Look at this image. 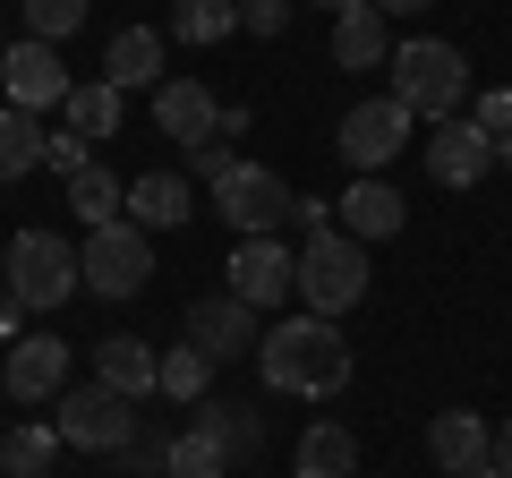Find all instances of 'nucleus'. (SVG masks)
<instances>
[{"label":"nucleus","instance_id":"1","mask_svg":"<svg viewBox=\"0 0 512 478\" xmlns=\"http://www.w3.org/2000/svg\"><path fill=\"white\" fill-rule=\"evenodd\" d=\"M256 368H265L274 393L333 402V393L350 385V342H342L333 316H282V325H265V342H256Z\"/></svg>","mask_w":512,"mask_h":478},{"label":"nucleus","instance_id":"2","mask_svg":"<svg viewBox=\"0 0 512 478\" xmlns=\"http://www.w3.org/2000/svg\"><path fill=\"white\" fill-rule=\"evenodd\" d=\"M393 103L410 111V120H427V129H436V120H453L461 103H470V60L453 52V43H402V52H393Z\"/></svg>","mask_w":512,"mask_h":478},{"label":"nucleus","instance_id":"3","mask_svg":"<svg viewBox=\"0 0 512 478\" xmlns=\"http://www.w3.org/2000/svg\"><path fill=\"white\" fill-rule=\"evenodd\" d=\"M299 299H308V316H350L367 299V248L342 222L299 239Z\"/></svg>","mask_w":512,"mask_h":478},{"label":"nucleus","instance_id":"4","mask_svg":"<svg viewBox=\"0 0 512 478\" xmlns=\"http://www.w3.org/2000/svg\"><path fill=\"white\" fill-rule=\"evenodd\" d=\"M0 274H9V299H18V308H60V299H77V248L60 231H18L9 239V248H0Z\"/></svg>","mask_w":512,"mask_h":478},{"label":"nucleus","instance_id":"5","mask_svg":"<svg viewBox=\"0 0 512 478\" xmlns=\"http://www.w3.org/2000/svg\"><path fill=\"white\" fill-rule=\"evenodd\" d=\"M77 274H86L94 299H137L154 274V231H137V222H103V231H86V248H77Z\"/></svg>","mask_w":512,"mask_h":478},{"label":"nucleus","instance_id":"6","mask_svg":"<svg viewBox=\"0 0 512 478\" xmlns=\"http://www.w3.org/2000/svg\"><path fill=\"white\" fill-rule=\"evenodd\" d=\"M214 205H222V222H231L239 239H274L282 222H291L299 197H291V180H274L265 163H231L214 180Z\"/></svg>","mask_w":512,"mask_h":478},{"label":"nucleus","instance_id":"7","mask_svg":"<svg viewBox=\"0 0 512 478\" xmlns=\"http://www.w3.org/2000/svg\"><path fill=\"white\" fill-rule=\"evenodd\" d=\"M60 444H77V453H128L137 444V402L128 393H111V385H77V393H60Z\"/></svg>","mask_w":512,"mask_h":478},{"label":"nucleus","instance_id":"8","mask_svg":"<svg viewBox=\"0 0 512 478\" xmlns=\"http://www.w3.org/2000/svg\"><path fill=\"white\" fill-rule=\"evenodd\" d=\"M333 146H342L350 171H384L393 154L410 146V111L393 103V94H367V103H350V120L333 129Z\"/></svg>","mask_w":512,"mask_h":478},{"label":"nucleus","instance_id":"9","mask_svg":"<svg viewBox=\"0 0 512 478\" xmlns=\"http://www.w3.org/2000/svg\"><path fill=\"white\" fill-rule=\"evenodd\" d=\"M495 171V137L478 129V120H436V129H427V180L436 188H478Z\"/></svg>","mask_w":512,"mask_h":478},{"label":"nucleus","instance_id":"10","mask_svg":"<svg viewBox=\"0 0 512 478\" xmlns=\"http://www.w3.org/2000/svg\"><path fill=\"white\" fill-rule=\"evenodd\" d=\"M188 342H197L205 359H248V350L265 342V325H256V308L239 291H214V299L188 308Z\"/></svg>","mask_w":512,"mask_h":478},{"label":"nucleus","instance_id":"11","mask_svg":"<svg viewBox=\"0 0 512 478\" xmlns=\"http://www.w3.org/2000/svg\"><path fill=\"white\" fill-rule=\"evenodd\" d=\"M0 385H9V402H60V393H69V342H60V333H26V342H9Z\"/></svg>","mask_w":512,"mask_h":478},{"label":"nucleus","instance_id":"12","mask_svg":"<svg viewBox=\"0 0 512 478\" xmlns=\"http://www.w3.org/2000/svg\"><path fill=\"white\" fill-rule=\"evenodd\" d=\"M231 291L248 299V308H282V299L299 291V257L282 239H239L231 248Z\"/></svg>","mask_w":512,"mask_h":478},{"label":"nucleus","instance_id":"13","mask_svg":"<svg viewBox=\"0 0 512 478\" xmlns=\"http://www.w3.org/2000/svg\"><path fill=\"white\" fill-rule=\"evenodd\" d=\"M402 214H410V205H402V188H393V180H376V171H350V188L333 197V222H342V231L359 239V248H367V239H393V231H402Z\"/></svg>","mask_w":512,"mask_h":478},{"label":"nucleus","instance_id":"14","mask_svg":"<svg viewBox=\"0 0 512 478\" xmlns=\"http://www.w3.org/2000/svg\"><path fill=\"white\" fill-rule=\"evenodd\" d=\"M0 77H9V103H18V111H52V103H69V86H77V77L60 69V52H52V43H35V35L9 43Z\"/></svg>","mask_w":512,"mask_h":478},{"label":"nucleus","instance_id":"15","mask_svg":"<svg viewBox=\"0 0 512 478\" xmlns=\"http://www.w3.org/2000/svg\"><path fill=\"white\" fill-rule=\"evenodd\" d=\"M94 385L146 402V393H163V350H154L146 333H103V342H94Z\"/></svg>","mask_w":512,"mask_h":478},{"label":"nucleus","instance_id":"16","mask_svg":"<svg viewBox=\"0 0 512 478\" xmlns=\"http://www.w3.org/2000/svg\"><path fill=\"white\" fill-rule=\"evenodd\" d=\"M427 453H436L444 478L495 470V427L478 419V410H436V419H427Z\"/></svg>","mask_w":512,"mask_h":478},{"label":"nucleus","instance_id":"17","mask_svg":"<svg viewBox=\"0 0 512 478\" xmlns=\"http://www.w3.org/2000/svg\"><path fill=\"white\" fill-rule=\"evenodd\" d=\"M154 129L180 137V146H205V137H222V103L197 77H163V86H154Z\"/></svg>","mask_w":512,"mask_h":478},{"label":"nucleus","instance_id":"18","mask_svg":"<svg viewBox=\"0 0 512 478\" xmlns=\"http://www.w3.org/2000/svg\"><path fill=\"white\" fill-rule=\"evenodd\" d=\"M188 214H197V197H188L180 171H146V180H128V222H137V231H180Z\"/></svg>","mask_w":512,"mask_h":478},{"label":"nucleus","instance_id":"19","mask_svg":"<svg viewBox=\"0 0 512 478\" xmlns=\"http://www.w3.org/2000/svg\"><path fill=\"white\" fill-rule=\"evenodd\" d=\"M103 77H111L120 94L163 86V35H154V26H120V35H111V52H103Z\"/></svg>","mask_w":512,"mask_h":478},{"label":"nucleus","instance_id":"20","mask_svg":"<svg viewBox=\"0 0 512 478\" xmlns=\"http://www.w3.org/2000/svg\"><path fill=\"white\" fill-rule=\"evenodd\" d=\"M384 60H393V43H384V9H376V0L342 9V18H333V69H384Z\"/></svg>","mask_w":512,"mask_h":478},{"label":"nucleus","instance_id":"21","mask_svg":"<svg viewBox=\"0 0 512 478\" xmlns=\"http://www.w3.org/2000/svg\"><path fill=\"white\" fill-rule=\"evenodd\" d=\"M299 478H359V436L342 419H316L299 436Z\"/></svg>","mask_w":512,"mask_h":478},{"label":"nucleus","instance_id":"22","mask_svg":"<svg viewBox=\"0 0 512 478\" xmlns=\"http://www.w3.org/2000/svg\"><path fill=\"white\" fill-rule=\"evenodd\" d=\"M222 461H231V436H222V419L197 402V427L171 436V478H222Z\"/></svg>","mask_w":512,"mask_h":478},{"label":"nucleus","instance_id":"23","mask_svg":"<svg viewBox=\"0 0 512 478\" xmlns=\"http://www.w3.org/2000/svg\"><path fill=\"white\" fill-rule=\"evenodd\" d=\"M69 214L86 222V231H103V222H120V214H128V180H111L103 163L69 171Z\"/></svg>","mask_w":512,"mask_h":478},{"label":"nucleus","instance_id":"24","mask_svg":"<svg viewBox=\"0 0 512 478\" xmlns=\"http://www.w3.org/2000/svg\"><path fill=\"white\" fill-rule=\"evenodd\" d=\"M120 103H128V94L111 86V77H86V86H69V103H60V111H69V129L94 146V137H111V129H120Z\"/></svg>","mask_w":512,"mask_h":478},{"label":"nucleus","instance_id":"25","mask_svg":"<svg viewBox=\"0 0 512 478\" xmlns=\"http://www.w3.org/2000/svg\"><path fill=\"white\" fill-rule=\"evenodd\" d=\"M43 137H52V129H43L35 111H18V103L0 111V180H26V171L43 163Z\"/></svg>","mask_w":512,"mask_h":478},{"label":"nucleus","instance_id":"26","mask_svg":"<svg viewBox=\"0 0 512 478\" xmlns=\"http://www.w3.org/2000/svg\"><path fill=\"white\" fill-rule=\"evenodd\" d=\"M205 393H214V359H205L197 342H171V350H163V402H188V410H197Z\"/></svg>","mask_w":512,"mask_h":478},{"label":"nucleus","instance_id":"27","mask_svg":"<svg viewBox=\"0 0 512 478\" xmlns=\"http://www.w3.org/2000/svg\"><path fill=\"white\" fill-rule=\"evenodd\" d=\"M171 35H180V43H222V35H239V0H171Z\"/></svg>","mask_w":512,"mask_h":478},{"label":"nucleus","instance_id":"28","mask_svg":"<svg viewBox=\"0 0 512 478\" xmlns=\"http://www.w3.org/2000/svg\"><path fill=\"white\" fill-rule=\"evenodd\" d=\"M60 453V427H9V444H0V470L9 478H43Z\"/></svg>","mask_w":512,"mask_h":478},{"label":"nucleus","instance_id":"29","mask_svg":"<svg viewBox=\"0 0 512 478\" xmlns=\"http://www.w3.org/2000/svg\"><path fill=\"white\" fill-rule=\"evenodd\" d=\"M86 9H94V0H26V35H35V43H60V35L86 26Z\"/></svg>","mask_w":512,"mask_h":478},{"label":"nucleus","instance_id":"30","mask_svg":"<svg viewBox=\"0 0 512 478\" xmlns=\"http://www.w3.org/2000/svg\"><path fill=\"white\" fill-rule=\"evenodd\" d=\"M120 470H128V478H171V436H137V444L120 453Z\"/></svg>","mask_w":512,"mask_h":478},{"label":"nucleus","instance_id":"31","mask_svg":"<svg viewBox=\"0 0 512 478\" xmlns=\"http://www.w3.org/2000/svg\"><path fill=\"white\" fill-rule=\"evenodd\" d=\"M43 163H52L60 180H69V171H86L94 154H86V137H77V129H60V137H43Z\"/></svg>","mask_w":512,"mask_h":478},{"label":"nucleus","instance_id":"32","mask_svg":"<svg viewBox=\"0 0 512 478\" xmlns=\"http://www.w3.org/2000/svg\"><path fill=\"white\" fill-rule=\"evenodd\" d=\"M239 26L248 35H282L291 26V0H239Z\"/></svg>","mask_w":512,"mask_h":478},{"label":"nucleus","instance_id":"33","mask_svg":"<svg viewBox=\"0 0 512 478\" xmlns=\"http://www.w3.org/2000/svg\"><path fill=\"white\" fill-rule=\"evenodd\" d=\"M470 120H478L487 137H504V129H512V94H504V86H487V94H478V111H470Z\"/></svg>","mask_w":512,"mask_h":478},{"label":"nucleus","instance_id":"34","mask_svg":"<svg viewBox=\"0 0 512 478\" xmlns=\"http://www.w3.org/2000/svg\"><path fill=\"white\" fill-rule=\"evenodd\" d=\"M188 163H197L205 180H222V171H231V137H205V146H188Z\"/></svg>","mask_w":512,"mask_h":478},{"label":"nucleus","instance_id":"35","mask_svg":"<svg viewBox=\"0 0 512 478\" xmlns=\"http://www.w3.org/2000/svg\"><path fill=\"white\" fill-rule=\"evenodd\" d=\"M205 410H214V402H205ZM214 419H222V436H231V453H256V419H239V410H231V402H222V410H214Z\"/></svg>","mask_w":512,"mask_h":478},{"label":"nucleus","instance_id":"36","mask_svg":"<svg viewBox=\"0 0 512 478\" xmlns=\"http://www.w3.org/2000/svg\"><path fill=\"white\" fill-rule=\"evenodd\" d=\"M291 222H299V239H308V231H333V197H299Z\"/></svg>","mask_w":512,"mask_h":478},{"label":"nucleus","instance_id":"37","mask_svg":"<svg viewBox=\"0 0 512 478\" xmlns=\"http://www.w3.org/2000/svg\"><path fill=\"white\" fill-rule=\"evenodd\" d=\"M18 316H26V308H18L9 291H0V333H9V342H26V333H18Z\"/></svg>","mask_w":512,"mask_h":478},{"label":"nucleus","instance_id":"38","mask_svg":"<svg viewBox=\"0 0 512 478\" xmlns=\"http://www.w3.org/2000/svg\"><path fill=\"white\" fill-rule=\"evenodd\" d=\"M495 470H504V478H512V419H504V427H495Z\"/></svg>","mask_w":512,"mask_h":478},{"label":"nucleus","instance_id":"39","mask_svg":"<svg viewBox=\"0 0 512 478\" xmlns=\"http://www.w3.org/2000/svg\"><path fill=\"white\" fill-rule=\"evenodd\" d=\"M384 18H419V9H436V0H376Z\"/></svg>","mask_w":512,"mask_h":478},{"label":"nucleus","instance_id":"40","mask_svg":"<svg viewBox=\"0 0 512 478\" xmlns=\"http://www.w3.org/2000/svg\"><path fill=\"white\" fill-rule=\"evenodd\" d=\"M495 163H504V171H512V129H504V137H495Z\"/></svg>","mask_w":512,"mask_h":478},{"label":"nucleus","instance_id":"41","mask_svg":"<svg viewBox=\"0 0 512 478\" xmlns=\"http://www.w3.org/2000/svg\"><path fill=\"white\" fill-rule=\"evenodd\" d=\"M316 9H333V18H342V9H359V0H316Z\"/></svg>","mask_w":512,"mask_h":478},{"label":"nucleus","instance_id":"42","mask_svg":"<svg viewBox=\"0 0 512 478\" xmlns=\"http://www.w3.org/2000/svg\"><path fill=\"white\" fill-rule=\"evenodd\" d=\"M470 478H504V470H470Z\"/></svg>","mask_w":512,"mask_h":478},{"label":"nucleus","instance_id":"43","mask_svg":"<svg viewBox=\"0 0 512 478\" xmlns=\"http://www.w3.org/2000/svg\"><path fill=\"white\" fill-rule=\"evenodd\" d=\"M0 60H9V35H0Z\"/></svg>","mask_w":512,"mask_h":478},{"label":"nucleus","instance_id":"44","mask_svg":"<svg viewBox=\"0 0 512 478\" xmlns=\"http://www.w3.org/2000/svg\"><path fill=\"white\" fill-rule=\"evenodd\" d=\"M0 291H9V274H0Z\"/></svg>","mask_w":512,"mask_h":478}]
</instances>
